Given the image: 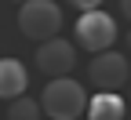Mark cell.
Segmentation results:
<instances>
[{
	"label": "cell",
	"mask_w": 131,
	"mask_h": 120,
	"mask_svg": "<svg viewBox=\"0 0 131 120\" xmlns=\"http://www.w3.org/2000/svg\"><path fill=\"white\" fill-rule=\"evenodd\" d=\"M84 106H88V91L73 77H51L47 80L40 109L51 120H77V116H84Z\"/></svg>",
	"instance_id": "cell-1"
},
{
	"label": "cell",
	"mask_w": 131,
	"mask_h": 120,
	"mask_svg": "<svg viewBox=\"0 0 131 120\" xmlns=\"http://www.w3.org/2000/svg\"><path fill=\"white\" fill-rule=\"evenodd\" d=\"M18 29L22 37L29 40H47V37H58L62 29V7L55 0H22L18 4Z\"/></svg>",
	"instance_id": "cell-2"
},
{
	"label": "cell",
	"mask_w": 131,
	"mask_h": 120,
	"mask_svg": "<svg viewBox=\"0 0 131 120\" xmlns=\"http://www.w3.org/2000/svg\"><path fill=\"white\" fill-rule=\"evenodd\" d=\"M117 37H120V29H117V18L113 15H106L102 7L80 11V18H77V44L84 51H91V55L109 51L117 44Z\"/></svg>",
	"instance_id": "cell-3"
},
{
	"label": "cell",
	"mask_w": 131,
	"mask_h": 120,
	"mask_svg": "<svg viewBox=\"0 0 131 120\" xmlns=\"http://www.w3.org/2000/svg\"><path fill=\"white\" fill-rule=\"evenodd\" d=\"M37 69L51 80V77H69L73 66H77V55H73V44L62 40V37H47L37 44Z\"/></svg>",
	"instance_id": "cell-4"
},
{
	"label": "cell",
	"mask_w": 131,
	"mask_h": 120,
	"mask_svg": "<svg viewBox=\"0 0 131 120\" xmlns=\"http://www.w3.org/2000/svg\"><path fill=\"white\" fill-rule=\"evenodd\" d=\"M88 80L95 84L98 91H117L124 88V80H127V58L120 55V51H98V55L91 58L88 66Z\"/></svg>",
	"instance_id": "cell-5"
},
{
	"label": "cell",
	"mask_w": 131,
	"mask_h": 120,
	"mask_svg": "<svg viewBox=\"0 0 131 120\" xmlns=\"http://www.w3.org/2000/svg\"><path fill=\"white\" fill-rule=\"evenodd\" d=\"M29 88V73L18 58H0V98H18Z\"/></svg>",
	"instance_id": "cell-6"
},
{
	"label": "cell",
	"mask_w": 131,
	"mask_h": 120,
	"mask_svg": "<svg viewBox=\"0 0 131 120\" xmlns=\"http://www.w3.org/2000/svg\"><path fill=\"white\" fill-rule=\"evenodd\" d=\"M84 113H88V120H124V98L117 91H98L88 98Z\"/></svg>",
	"instance_id": "cell-7"
},
{
	"label": "cell",
	"mask_w": 131,
	"mask_h": 120,
	"mask_svg": "<svg viewBox=\"0 0 131 120\" xmlns=\"http://www.w3.org/2000/svg\"><path fill=\"white\" fill-rule=\"evenodd\" d=\"M7 120H40V102H33L26 95L7 102Z\"/></svg>",
	"instance_id": "cell-8"
},
{
	"label": "cell",
	"mask_w": 131,
	"mask_h": 120,
	"mask_svg": "<svg viewBox=\"0 0 131 120\" xmlns=\"http://www.w3.org/2000/svg\"><path fill=\"white\" fill-rule=\"evenodd\" d=\"M73 7H80V11H91V7H102V0H69Z\"/></svg>",
	"instance_id": "cell-9"
},
{
	"label": "cell",
	"mask_w": 131,
	"mask_h": 120,
	"mask_svg": "<svg viewBox=\"0 0 131 120\" xmlns=\"http://www.w3.org/2000/svg\"><path fill=\"white\" fill-rule=\"evenodd\" d=\"M120 11H124V15H131V0H120Z\"/></svg>",
	"instance_id": "cell-10"
},
{
	"label": "cell",
	"mask_w": 131,
	"mask_h": 120,
	"mask_svg": "<svg viewBox=\"0 0 131 120\" xmlns=\"http://www.w3.org/2000/svg\"><path fill=\"white\" fill-rule=\"evenodd\" d=\"M11 4H22V0H11Z\"/></svg>",
	"instance_id": "cell-11"
}]
</instances>
